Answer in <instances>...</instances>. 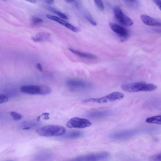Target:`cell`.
I'll use <instances>...</instances> for the list:
<instances>
[{
    "instance_id": "12",
    "label": "cell",
    "mask_w": 161,
    "mask_h": 161,
    "mask_svg": "<svg viewBox=\"0 0 161 161\" xmlns=\"http://www.w3.org/2000/svg\"><path fill=\"white\" fill-rule=\"evenodd\" d=\"M142 21L145 25L148 26H161V22L145 14H142L140 16Z\"/></svg>"
},
{
    "instance_id": "2",
    "label": "cell",
    "mask_w": 161,
    "mask_h": 161,
    "mask_svg": "<svg viewBox=\"0 0 161 161\" xmlns=\"http://www.w3.org/2000/svg\"><path fill=\"white\" fill-rule=\"evenodd\" d=\"M66 129L64 127L57 125H51L40 127L36 130L39 135L46 137L61 136L64 134Z\"/></svg>"
},
{
    "instance_id": "4",
    "label": "cell",
    "mask_w": 161,
    "mask_h": 161,
    "mask_svg": "<svg viewBox=\"0 0 161 161\" xmlns=\"http://www.w3.org/2000/svg\"><path fill=\"white\" fill-rule=\"evenodd\" d=\"M110 156L109 153L103 152L90 153L78 156L73 160L78 161H94L102 160L108 158Z\"/></svg>"
},
{
    "instance_id": "25",
    "label": "cell",
    "mask_w": 161,
    "mask_h": 161,
    "mask_svg": "<svg viewBox=\"0 0 161 161\" xmlns=\"http://www.w3.org/2000/svg\"><path fill=\"white\" fill-rule=\"evenodd\" d=\"M86 18L93 25H97L94 19L92 17L89 15L87 16Z\"/></svg>"
},
{
    "instance_id": "10",
    "label": "cell",
    "mask_w": 161,
    "mask_h": 161,
    "mask_svg": "<svg viewBox=\"0 0 161 161\" xmlns=\"http://www.w3.org/2000/svg\"><path fill=\"white\" fill-rule=\"evenodd\" d=\"M113 112L111 110H96L89 113L87 117L91 119H99L112 115Z\"/></svg>"
},
{
    "instance_id": "28",
    "label": "cell",
    "mask_w": 161,
    "mask_h": 161,
    "mask_svg": "<svg viewBox=\"0 0 161 161\" xmlns=\"http://www.w3.org/2000/svg\"><path fill=\"white\" fill-rule=\"evenodd\" d=\"M36 67L37 69L40 71H42V65L40 63H37L36 64Z\"/></svg>"
},
{
    "instance_id": "9",
    "label": "cell",
    "mask_w": 161,
    "mask_h": 161,
    "mask_svg": "<svg viewBox=\"0 0 161 161\" xmlns=\"http://www.w3.org/2000/svg\"><path fill=\"white\" fill-rule=\"evenodd\" d=\"M21 91L25 93L31 95H40V85H26L20 87Z\"/></svg>"
},
{
    "instance_id": "14",
    "label": "cell",
    "mask_w": 161,
    "mask_h": 161,
    "mask_svg": "<svg viewBox=\"0 0 161 161\" xmlns=\"http://www.w3.org/2000/svg\"><path fill=\"white\" fill-rule=\"evenodd\" d=\"M69 50L73 53L81 58L93 60L97 58L96 56L91 53L81 52L70 48H69Z\"/></svg>"
},
{
    "instance_id": "17",
    "label": "cell",
    "mask_w": 161,
    "mask_h": 161,
    "mask_svg": "<svg viewBox=\"0 0 161 161\" xmlns=\"http://www.w3.org/2000/svg\"><path fill=\"white\" fill-rule=\"evenodd\" d=\"M40 86L41 89L40 95H47L51 92V89L48 86L44 85H41Z\"/></svg>"
},
{
    "instance_id": "27",
    "label": "cell",
    "mask_w": 161,
    "mask_h": 161,
    "mask_svg": "<svg viewBox=\"0 0 161 161\" xmlns=\"http://www.w3.org/2000/svg\"><path fill=\"white\" fill-rule=\"evenodd\" d=\"M49 114L47 113H42V115L44 116V119H49Z\"/></svg>"
},
{
    "instance_id": "13",
    "label": "cell",
    "mask_w": 161,
    "mask_h": 161,
    "mask_svg": "<svg viewBox=\"0 0 161 161\" xmlns=\"http://www.w3.org/2000/svg\"><path fill=\"white\" fill-rule=\"evenodd\" d=\"M51 37L50 33L45 32H41L32 36L31 39L34 42H41L48 41Z\"/></svg>"
},
{
    "instance_id": "8",
    "label": "cell",
    "mask_w": 161,
    "mask_h": 161,
    "mask_svg": "<svg viewBox=\"0 0 161 161\" xmlns=\"http://www.w3.org/2000/svg\"><path fill=\"white\" fill-rule=\"evenodd\" d=\"M46 16L47 18L62 25L74 32H77L79 31V30L77 28L61 18L49 14H47Z\"/></svg>"
},
{
    "instance_id": "32",
    "label": "cell",
    "mask_w": 161,
    "mask_h": 161,
    "mask_svg": "<svg viewBox=\"0 0 161 161\" xmlns=\"http://www.w3.org/2000/svg\"><path fill=\"white\" fill-rule=\"evenodd\" d=\"M130 1H133V0H129Z\"/></svg>"
},
{
    "instance_id": "33",
    "label": "cell",
    "mask_w": 161,
    "mask_h": 161,
    "mask_svg": "<svg viewBox=\"0 0 161 161\" xmlns=\"http://www.w3.org/2000/svg\"><path fill=\"white\" fill-rule=\"evenodd\" d=\"M3 0L6 1V0Z\"/></svg>"
},
{
    "instance_id": "31",
    "label": "cell",
    "mask_w": 161,
    "mask_h": 161,
    "mask_svg": "<svg viewBox=\"0 0 161 161\" xmlns=\"http://www.w3.org/2000/svg\"><path fill=\"white\" fill-rule=\"evenodd\" d=\"M67 2H73L74 0H65Z\"/></svg>"
},
{
    "instance_id": "11",
    "label": "cell",
    "mask_w": 161,
    "mask_h": 161,
    "mask_svg": "<svg viewBox=\"0 0 161 161\" xmlns=\"http://www.w3.org/2000/svg\"><path fill=\"white\" fill-rule=\"evenodd\" d=\"M109 26L111 29L119 36L126 39L128 36V33L127 31L123 27L116 24L110 23Z\"/></svg>"
},
{
    "instance_id": "15",
    "label": "cell",
    "mask_w": 161,
    "mask_h": 161,
    "mask_svg": "<svg viewBox=\"0 0 161 161\" xmlns=\"http://www.w3.org/2000/svg\"><path fill=\"white\" fill-rule=\"evenodd\" d=\"M83 135V133L80 131H72L64 135L63 138L65 139H74L80 138Z\"/></svg>"
},
{
    "instance_id": "20",
    "label": "cell",
    "mask_w": 161,
    "mask_h": 161,
    "mask_svg": "<svg viewBox=\"0 0 161 161\" xmlns=\"http://www.w3.org/2000/svg\"><path fill=\"white\" fill-rule=\"evenodd\" d=\"M51 9L58 15L60 18L65 19H68V17L64 13L53 8H51Z\"/></svg>"
},
{
    "instance_id": "7",
    "label": "cell",
    "mask_w": 161,
    "mask_h": 161,
    "mask_svg": "<svg viewBox=\"0 0 161 161\" xmlns=\"http://www.w3.org/2000/svg\"><path fill=\"white\" fill-rule=\"evenodd\" d=\"M66 83L69 87L75 89H84L90 86V84L87 82L76 79L68 80L66 81Z\"/></svg>"
},
{
    "instance_id": "18",
    "label": "cell",
    "mask_w": 161,
    "mask_h": 161,
    "mask_svg": "<svg viewBox=\"0 0 161 161\" xmlns=\"http://www.w3.org/2000/svg\"><path fill=\"white\" fill-rule=\"evenodd\" d=\"M10 114L13 119L15 120H19L22 118L21 114L12 111L10 113Z\"/></svg>"
},
{
    "instance_id": "24",
    "label": "cell",
    "mask_w": 161,
    "mask_h": 161,
    "mask_svg": "<svg viewBox=\"0 0 161 161\" xmlns=\"http://www.w3.org/2000/svg\"><path fill=\"white\" fill-rule=\"evenodd\" d=\"M8 100V97L3 94H0V104L3 103L7 102Z\"/></svg>"
},
{
    "instance_id": "30",
    "label": "cell",
    "mask_w": 161,
    "mask_h": 161,
    "mask_svg": "<svg viewBox=\"0 0 161 161\" xmlns=\"http://www.w3.org/2000/svg\"><path fill=\"white\" fill-rule=\"evenodd\" d=\"M47 3L49 4H52L54 2V0H47Z\"/></svg>"
},
{
    "instance_id": "26",
    "label": "cell",
    "mask_w": 161,
    "mask_h": 161,
    "mask_svg": "<svg viewBox=\"0 0 161 161\" xmlns=\"http://www.w3.org/2000/svg\"><path fill=\"white\" fill-rule=\"evenodd\" d=\"M154 3L161 10V0H153Z\"/></svg>"
},
{
    "instance_id": "29",
    "label": "cell",
    "mask_w": 161,
    "mask_h": 161,
    "mask_svg": "<svg viewBox=\"0 0 161 161\" xmlns=\"http://www.w3.org/2000/svg\"><path fill=\"white\" fill-rule=\"evenodd\" d=\"M26 1H27L29 2L32 3H35L36 2V0H25Z\"/></svg>"
},
{
    "instance_id": "21",
    "label": "cell",
    "mask_w": 161,
    "mask_h": 161,
    "mask_svg": "<svg viewBox=\"0 0 161 161\" xmlns=\"http://www.w3.org/2000/svg\"><path fill=\"white\" fill-rule=\"evenodd\" d=\"M32 22L34 24H37L42 23L43 20L40 18L37 17H33L31 19Z\"/></svg>"
},
{
    "instance_id": "1",
    "label": "cell",
    "mask_w": 161,
    "mask_h": 161,
    "mask_svg": "<svg viewBox=\"0 0 161 161\" xmlns=\"http://www.w3.org/2000/svg\"><path fill=\"white\" fill-rule=\"evenodd\" d=\"M157 86L152 83L139 82L124 85L121 88L123 91L129 92H135L141 91L150 92L156 90Z\"/></svg>"
},
{
    "instance_id": "22",
    "label": "cell",
    "mask_w": 161,
    "mask_h": 161,
    "mask_svg": "<svg viewBox=\"0 0 161 161\" xmlns=\"http://www.w3.org/2000/svg\"><path fill=\"white\" fill-rule=\"evenodd\" d=\"M35 123H24L22 124V126L23 129L28 130L30 129L31 127L34 126Z\"/></svg>"
},
{
    "instance_id": "19",
    "label": "cell",
    "mask_w": 161,
    "mask_h": 161,
    "mask_svg": "<svg viewBox=\"0 0 161 161\" xmlns=\"http://www.w3.org/2000/svg\"><path fill=\"white\" fill-rule=\"evenodd\" d=\"M96 5L99 10L103 11L104 7L102 0H94Z\"/></svg>"
},
{
    "instance_id": "3",
    "label": "cell",
    "mask_w": 161,
    "mask_h": 161,
    "mask_svg": "<svg viewBox=\"0 0 161 161\" xmlns=\"http://www.w3.org/2000/svg\"><path fill=\"white\" fill-rule=\"evenodd\" d=\"M124 95L122 93L115 92L101 97L91 98L85 100L84 102L98 103H102L113 102L122 98Z\"/></svg>"
},
{
    "instance_id": "5",
    "label": "cell",
    "mask_w": 161,
    "mask_h": 161,
    "mask_svg": "<svg viewBox=\"0 0 161 161\" xmlns=\"http://www.w3.org/2000/svg\"><path fill=\"white\" fill-rule=\"evenodd\" d=\"M91 125L92 123L87 119L75 117L68 121L66 126L70 128H83L89 127Z\"/></svg>"
},
{
    "instance_id": "23",
    "label": "cell",
    "mask_w": 161,
    "mask_h": 161,
    "mask_svg": "<svg viewBox=\"0 0 161 161\" xmlns=\"http://www.w3.org/2000/svg\"><path fill=\"white\" fill-rule=\"evenodd\" d=\"M150 159L153 161H161V153L152 156Z\"/></svg>"
},
{
    "instance_id": "6",
    "label": "cell",
    "mask_w": 161,
    "mask_h": 161,
    "mask_svg": "<svg viewBox=\"0 0 161 161\" xmlns=\"http://www.w3.org/2000/svg\"><path fill=\"white\" fill-rule=\"evenodd\" d=\"M114 12L116 19L120 23L127 26H131L133 24V21L129 17L124 14L119 7H115Z\"/></svg>"
},
{
    "instance_id": "16",
    "label": "cell",
    "mask_w": 161,
    "mask_h": 161,
    "mask_svg": "<svg viewBox=\"0 0 161 161\" xmlns=\"http://www.w3.org/2000/svg\"><path fill=\"white\" fill-rule=\"evenodd\" d=\"M145 121L146 122L149 124L161 125V115L148 117Z\"/></svg>"
}]
</instances>
